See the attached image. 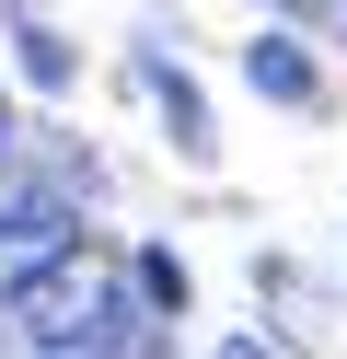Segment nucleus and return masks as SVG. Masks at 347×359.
<instances>
[{
    "instance_id": "obj_6",
    "label": "nucleus",
    "mask_w": 347,
    "mask_h": 359,
    "mask_svg": "<svg viewBox=\"0 0 347 359\" xmlns=\"http://www.w3.org/2000/svg\"><path fill=\"white\" fill-rule=\"evenodd\" d=\"M0 140H12V116H0Z\"/></svg>"
},
{
    "instance_id": "obj_3",
    "label": "nucleus",
    "mask_w": 347,
    "mask_h": 359,
    "mask_svg": "<svg viewBox=\"0 0 347 359\" xmlns=\"http://www.w3.org/2000/svg\"><path fill=\"white\" fill-rule=\"evenodd\" d=\"M12 35H23V70H35L46 93H58V81H69V47H58V24H35V12H23Z\"/></svg>"
},
{
    "instance_id": "obj_4",
    "label": "nucleus",
    "mask_w": 347,
    "mask_h": 359,
    "mask_svg": "<svg viewBox=\"0 0 347 359\" xmlns=\"http://www.w3.org/2000/svg\"><path fill=\"white\" fill-rule=\"evenodd\" d=\"M139 290H151V313H185V266L174 255H139Z\"/></svg>"
},
{
    "instance_id": "obj_5",
    "label": "nucleus",
    "mask_w": 347,
    "mask_h": 359,
    "mask_svg": "<svg viewBox=\"0 0 347 359\" xmlns=\"http://www.w3.org/2000/svg\"><path fill=\"white\" fill-rule=\"evenodd\" d=\"M208 359H278V348H266V336H220Z\"/></svg>"
},
{
    "instance_id": "obj_1",
    "label": "nucleus",
    "mask_w": 347,
    "mask_h": 359,
    "mask_svg": "<svg viewBox=\"0 0 347 359\" xmlns=\"http://www.w3.org/2000/svg\"><path fill=\"white\" fill-rule=\"evenodd\" d=\"M243 81H254V93H278V104H324V70L290 47V35H254V47H243Z\"/></svg>"
},
{
    "instance_id": "obj_2",
    "label": "nucleus",
    "mask_w": 347,
    "mask_h": 359,
    "mask_svg": "<svg viewBox=\"0 0 347 359\" xmlns=\"http://www.w3.org/2000/svg\"><path fill=\"white\" fill-rule=\"evenodd\" d=\"M139 81H151V104L174 116V140H185V151H208V104H197V81H185L162 47H139Z\"/></svg>"
}]
</instances>
